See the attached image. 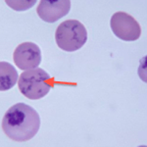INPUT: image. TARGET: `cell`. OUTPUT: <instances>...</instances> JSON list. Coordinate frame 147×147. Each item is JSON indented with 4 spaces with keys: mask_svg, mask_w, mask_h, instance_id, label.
<instances>
[{
    "mask_svg": "<svg viewBox=\"0 0 147 147\" xmlns=\"http://www.w3.org/2000/svg\"><path fill=\"white\" fill-rule=\"evenodd\" d=\"M5 3L12 9L15 11H25L27 9H30L36 3L35 0L32 1H27V0H23V1H18V0H6Z\"/></svg>",
    "mask_w": 147,
    "mask_h": 147,
    "instance_id": "obj_8",
    "label": "cell"
},
{
    "mask_svg": "<svg viewBox=\"0 0 147 147\" xmlns=\"http://www.w3.org/2000/svg\"><path fill=\"white\" fill-rule=\"evenodd\" d=\"M13 60L19 69L24 71L36 69L41 62V51L32 42H24L16 47Z\"/></svg>",
    "mask_w": 147,
    "mask_h": 147,
    "instance_id": "obj_5",
    "label": "cell"
},
{
    "mask_svg": "<svg viewBox=\"0 0 147 147\" xmlns=\"http://www.w3.org/2000/svg\"><path fill=\"white\" fill-rule=\"evenodd\" d=\"M55 40L62 50L74 52L82 48L87 40V30L77 20H68L61 23L56 28Z\"/></svg>",
    "mask_w": 147,
    "mask_h": 147,
    "instance_id": "obj_3",
    "label": "cell"
},
{
    "mask_svg": "<svg viewBox=\"0 0 147 147\" xmlns=\"http://www.w3.org/2000/svg\"><path fill=\"white\" fill-rule=\"evenodd\" d=\"M18 82V73L14 66L8 62L0 63V90L11 89Z\"/></svg>",
    "mask_w": 147,
    "mask_h": 147,
    "instance_id": "obj_7",
    "label": "cell"
},
{
    "mask_svg": "<svg viewBox=\"0 0 147 147\" xmlns=\"http://www.w3.org/2000/svg\"><path fill=\"white\" fill-rule=\"evenodd\" d=\"M50 77L40 68L25 71L19 78V89L21 93L30 100H37L50 91L52 84L48 82Z\"/></svg>",
    "mask_w": 147,
    "mask_h": 147,
    "instance_id": "obj_2",
    "label": "cell"
},
{
    "mask_svg": "<svg viewBox=\"0 0 147 147\" xmlns=\"http://www.w3.org/2000/svg\"><path fill=\"white\" fill-rule=\"evenodd\" d=\"M40 127V117L32 107L25 103L13 105L2 119V129L9 138L17 142L32 139Z\"/></svg>",
    "mask_w": 147,
    "mask_h": 147,
    "instance_id": "obj_1",
    "label": "cell"
},
{
    "mask_svg": "<svg viewBox=\"0 0 147 147\" xmlns=\"http://www.w3.org/2000/svg\"><path fill=\"white\" fill-rule=\"evenodd\" d=\"M111 28L114 34L125 41H136L140 37L141 28L132 16L125 12H117L111 18Z\"/></svg>",
    "mask_w": 147,
    "mask_h": 147,
    "instance_id": "obj_4",
    "label": "cell"
},
{
    "mask_svg": "<svg viewBox=\"0 0 147 147\" xmlns=\"http://www.w3.org/2000/svg\"><path fill=\"white\" fill-rule=\"evenodd\" d=\"M70 8V0H41L36 12L42 21L47 23H55L59 19H62L68 15Z\"/></svg>",
    "mask_w": 147,
    "mask_h": 147,
    "instance_id": "obj_6",
    "label": "cell"
}]
</instances>
